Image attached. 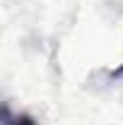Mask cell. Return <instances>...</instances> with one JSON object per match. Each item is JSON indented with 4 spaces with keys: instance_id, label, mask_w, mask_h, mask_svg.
<instances>
[{
    "instance_id": "cell-1",
    "label": "cell",
    "mask_w": 123,
    "mask_h": 125,
    "mask_svg": "<svg viewBox=\"0 0 123 125\" xmlns=\"http://www.w3.org/2000/svg\"><path fill=\"white\" fill-rule=\"evenodd\" d=\"M2 125H36V120L29 113H12L5 106L2 108Z\"/></svg>"
},
{
    "instance_id": "cell-2",
    "label": "cell",
    "mask_w": 123,
    "mask_h": 125,
    "mask_svg": "<svg viewBox=\"0 0 123 125\" xmlns=\"http://www.w3.org/2000/svg\"><path fill=\"white\" fill-rule=\"evenodd\" d=\"M116 75H123V70H118V72H116Z\"/></svg>"
}]
</instances>
